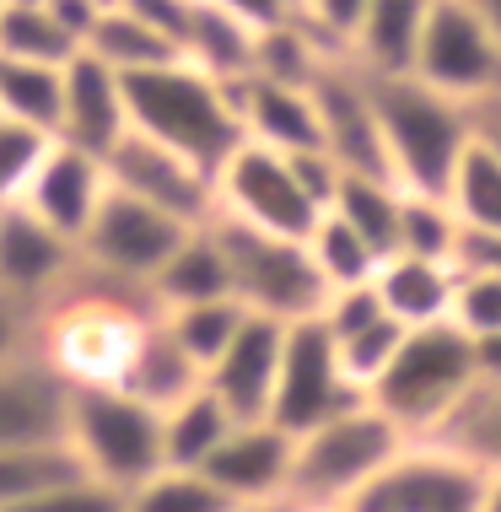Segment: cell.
<instances>
[{
    "mask_svg": "<svg viewBox=\"0 0 501 512\" xmlns=\"http://www.w3.org/2000/svg\"><path fill=\"white\" fill-rule=\"evenodd\" d=\"M367 81H372V108H378L388 178L405 195L448 200L458 162L475 146V108L415 76H367Z\"/></svg>",
    "mask_w": 501,
    "mask_h": 512,
    "instance_id": "1",
    "label": "cell"
},
{
    "mask_svg": "<svg viewBox=\"0 0 501 512\" xmlns=\"http://www.w3.org/2000/svg\"><path fill=\"white\" fill-rule=\"evenodd\" d=\"M124 81V108H130V130L151 135L157 146L178 151L200 173H211L243 146V124L232 87H221L189 60H167L157 71H135Z\"/></svg>",
    "mask_w": 501,
    "mask_h": 512,
    "instance_id": "2",
    "label": "cell"
},
{
    "mask_svg": "<svg viewBox=\"0 0 501 512\" xmlns=\"http://www.w3.org/2000/svg\"><path fill=\"white\" fill-rule=\"evenodd\" d=\"M405 442L410 437L399 432L388 415H378L361 399L356 410H345V415H334V421L313 426V432L291 437L286 496L308 512H345Z\"/></svg>",
    "mask_w": 501,
    "mask_h": 512,
    "instance_id": "3",
    "label": "cell"
},
{
    "mask_svg": "<svg viewBox=\"0 0 501 512\" xmlns=\"http://www.w3.org/2000/svg\"><path fill=\"white\" fill-rule=\"evenodd\" d=\"M469 383H475L469 335L453 324H431V329H410L405 335L394 362L383 367V378L367 389V405L388 415L410 442H426L442 432V421L458 410Z\"/></svg>",
    "mask_w": 501,
    "mask_h": 512,
    "instance_id": "4",
    "label": "cell"
},
{
    "mask_svg": "<svg viewBox=\"0 0 501 512\" xmlns=\"http://www.w3.org/2000/svg\"><path fill=\"white\" fill-rule=\"evenodd\" d=\"M65 442L97 486L130 496L162 464V415L130 399L119 383H81L71 389V426Z\"/></svg>",
    "mask_w": 501,
    "mask_h": 512,
    "instance_id": "5",
    "label": "cell"
},
{
    "mask_svg": "<svg viewBox=\"0 0 501 512\" xmlns=\"http://www.w3.org/2000/svg\"><path fill=\"white\" fill-rule=\"evenodd\" d=\"M211 238L227 259V286L232 302L254 318H270V324H302V318H318L324 308V281H318L308 248L297 238H275V232H254L243 221L211 216Z\"/></svg>",
    "mask_w": 501,
    "mask_h": 512,
    "instance_id": "6",
    "label": "cell"
},
{
    "mask_svg": "<svg viewBox=\"0 0 501 512\" xmlns=\"http://www.w3.org/2000/svg\"><path fill=\"white\" fill-rule=\"evenodd\" d=\"M216 216L302 243L313 232V221L324 216V205L308 195V184H302V173L291 157L243 141L216 168Z\"/></svg>",
    "mask_w": 501,
    "mask_h": 512,
    "instance_id": "7",
    "label": "cell"
},
{
    "mask_svg": "<svg viewBox=\"0 0 501 512\" xmlns=\"http://www.w3.org/2000/svg\"><path fill=\"white\" fill-rule=\"evenodd\" d=\"M189 232L194 227H184V221H173V216L151 211L141 200L119 195V189H108L103 205H97V216H92V227H87V238L76 248H81V265L92 275L151 297L157 270L178 254V243H184Z\"/></svg>",
    "mask_w": 501,
    "mask_h": 512,
    "instance_id": "8",
    "label": "cell"
},
{
    "mask_svg": "<svg viewBox=\"0 0 501 512\" xmlns=\"http://www.w3.org/2000/svg\"><path fill=\"white\" fill-rule=\"evenodd\" d=\"M361 399L367 394L345 378L324 324H318V318L286 324L281 372H275V394H270V426H281L286 437H302V432H313V426L334 421V415L356 410Z\"/></svg>",
    "mask_w": 501,
    "mask_h": 512,
    "instance_id": "9",
    "label": "cell"
},
{
    "mask_svg": "<svg viewBox=\"0 0 501 512\" xmlns=\"http://www.w3.org/2000/svg\"><path fill=\"white\" fill-rule=\"evenodd\" d=\"M410 76L448 92L458 103L480 108L491 92H501V44L491 38V27L475 17L469 0H431Z\"/></svg>",
    "mask_w": 501,
    "mask_h": 512,
    "instance_id": "10",
    "label": "cell"
},
{
    "mask_svg": "<svg viewBox=\"0 0 501 512\" xmlns=\"http://www.w3.org/2000/svg\"><path fill=\"white\" fill-rule=\"evenodd\" d=\"M480 496L485 469L437 442H405L345 512H480Z\"/></svg>",
    "mask_w": 501,
    "mask_h": 512,
    "instance_id": "11",
    "label": "cell"
},
{
    "mask_svg": "<svg viewBox=\"0 0 501 512\" xmlns=\"http://www.w3.org/2000/svg\"><path fill=\"white\" fill-rule=\"evenodd\" d=\"M103 173H108V189H119V195L151 205V211L184 221V227H205L216 216V178L200 173L194 162H184L178 151L157 146L141 130H130L108 151Z\"/></svg>",
    "mask_w": 501,
    "mask_h": 512,
    "instance_id": "12",
    "label": "cell"
},
{
    "mask_svg": "<svg viewBox=\"0 0 501 512\" xmlns=\"http://www.w3.org/2000/svg\"><path fill=\"white\" fill-rule=\"evenodd\" d=\"M318 124H324V151L340 173L356 178H388L383 135H378V108H372V81L356 71L351 60H334L324 76L313 81ZM394 184V178H388Z\"/></svg>",
    "mask_w": 501,
    "mask_h": 512,
    "instance_id": "13",
    "label": "cell"
},
{
    "mask_svg": "<svg viewBox=\"0 0 501 512\" xmlns=\"http://www.w3.org/2000/svg\"><path fill=\"white\" fill-rule=\"evenodd\" d=\"M103 195H108L103 162L87 157V151H76V146H65V141H49V151L38 157V168L27 178L17 205L33 211L44 227H54L60 238L81 243L92 227V216H97V205H103Z\"/></svg>",
    "mask_w": 501,
    "mask_h": 512,
    "instance_id": "14",
    "label": "cell"
},
{
    "mask_svg": "<svg viewBox=\"0 0 501 512\" xmlns=\"http://www.w3.org/2000/svg\"><path fill=\"white\" fill-rule=\"evenodd\" d=\"M76 259L81 248L60 238L54 227H44L33 211H22V205L0 211V292L49 308L60 297V286L76 275Z\"/></svg>",
    "mask_w": 501,
    "mask_h": 512,
    "instance_id": "15",
    "label": "cell"
},
{
    "mask_svg": "<svg viewBox=\"0 0 501 512\" xmlns=\"http://www.w3.org/2000/svg\"><path fill=\"white\" fill-rule=\"evenodd\" d=\"M124 135H130V108H124V81L92 54H76L60 76V130L54 141L87 151L103 162Z\"/></svg>",
    "mask_w": 501,
    "mask_h": 512,
    "instance_id": "16",
    "label": "cell"
},
{
    "mask_svg": "<svg viewBox=\"0 0 501 512\" xmlns=\"http://www.w3.org/2000/svg\"><path fill=\"white\" fill-rule=\"evenodd\" d=\"M71 389L44 356L0 367V448H49L71 426Z\"/></svg>",
    "mask_w": 501,
    "mask_h": 512,
    "instance_id": "17",
    "label": "cell"
},
{
    "mask_svg": "<svg viewBox=\"0 0 501 512\" xmlns=\"http://www.w3.org/2000/svg\"><path fill=\"white\" fill-rule=\"evenodd\" d=\"M281 340H286V324H270V318L248 313L238 340L205 372V389L227 405V415L238 426L270 421V394H275V372H281Z\"/></svg>",
    "mask_w": 501,
    "mask_h": 512,
    "instance_id": "18",
    "label": "cell"
},
{
    "mask_svg": "<svg viewBox=\"0 0 501 512\" xmlns=\"http://www.w3.org/2000/svg\"><path fill=\"white\" fill-rule=\"evenodd\" d=\"M232 103H238L243 141H254L264 151H281V157L324 151V124H318L313 87H281V81L248 76V81L232 87ZM324 157H329V151H324Z\"/></svg>",
    "mask_w": 501,
    "mask_h": 512,
    "instance_id": "19",
    "label": "cell"
},
{
    "mask_svg": "<svg viewBox=\"0 0 501 512\" xmlns=\"http://www.w3.org/2000/svg\"><path fill=\"white\" fill-rule=\"evenodd\" d=\"M200 475L227 502H275V496H286V480H291V437L270 421L232 426Z\"/></svg>",
    "mask_w": 501,
    "mask_h": 512,
    "instance_id": "20",
    "label": "cell"
},
{
    "mask_svg": "<svg viewBox=\"0 0 501 512\" xmlns=\"http://www.w3.org/2000/svg\"><path fill=\"white\" fill-rule=\"evenodd\" d=\"M372 286H378V302H383V313L394 318V324L431 329V324H448L458 270L442 265V259L394 254V259H383V265H378Z\"/></svg>",
    "mask_w": 501,
    "mask_h": 512,
    "instance_id": "21",
    "label": "cell"
},
{
    "mask_svg": "<svg viewBox=\"0 0 501 512\" xmlns=\"http://www.w3.org/2000/svg\"><path fill=\"white\" fill-rule=\"evenodd\" d=\"M426 11H431V0H372L351 33L345 60L367 76H410Z\"/></svg>",
    "mask_w": 501,
    "mask_h": 512,
    "instance_id": "22",
    "label": "cell"
},
{
    "mask_svg": "<svg viewBox=\"0 0 501 512\" xmlns=\"http://www.w3.org/2000/svg\"><path fill=\"white\" fill-rule=\"evenodd\" d=\"M200 383H205L200 367L184 356V345L167 335L162 318H151L141 335H135V351H130V362H124V372H119V389L130 399H141V405H151L157 415L173 410L178 399H189Z\"/></svg>",
    "mask_w": 501,
    "mask_h": 512,
    "instance_id": "23",
    "label": "cell"
},
{
    "mask_svg": "<svg viewBox=\"0 0 501 512\" xmlns=\"http://www.w3.org/2000/svg\"><path fill=\"white\" fill-rule=\"evenodd\" d=\"M254 54H259V33H254V27H243L238 17H227V11L211 6V0H194L178 60H189L194 71H205L211 81H221V87H238V81L254 76Z\"/></svg>",
    "mask_w": 501,
    "mask_h": 512,
    "instance_id": "24",
    "label": "cell"
},
{
    "mask_svg": "<svg viewBox=\"0 0 501 512\" xmlns=\"http://www.w3.org/2000/svg\"><path fill=\"white\" fill-rule=\"evenodd\" d=\"M221 297H232V286H227V259H221V248H216V238H211V221H205V227H194L189 238L178 243V254L157 270V281H151V308H157V313H173V308L221 302Z\"/></svg>",
    "mask_w": 501,
    "mask_h": 512,
    "instance_id": "25",
    "label": "cell"
},
{
    "mask_svg": "<svg viewBox=\"0 0 501 512\" xmlns=\"http://www.w3.org/2000/svg\"><path fill=\"white\" fill-rule=\"evenodd\" d=\"M329 211L372 248L378 265L399 254V216H405V189H399V184H388V178L340 173V189H334Z\"/></svg>",
    "mask_w": 501,
    "mask_h": 512,
    "instance_id": "26",
    "label": "cell"
},
{
    "mask_svg": "<svg viewBox=\"0 0 501 512\" xmlns=\"http://www.w3.org/2000/svg\"><path fill=\"white\" fill-rule=\"evenodd\" d=\"M426 442L469 459L475 469H485V475H501V378L469 383V394L458 399V410L442 421V432L426 437Z\"/></svg>",
    "mask_w": 501,
    "mask_h": 512,
    "instance_id": "27",
    "label": "cell"
},
{
    "mask_svg": "<svg viewBox=\"0 0 501 512\" xmlns=\"http://www.w3.org/2000/svg\"><path fill=\"white\" fill-rule=\"evenodd\" d=\"M232 426L238 421L227 415V405L200 383L189 399H178L173 410H162V464L167 469H205L211 453L227 442Z\"/></svg>",
    "mask_w": 501,
    "mask_h": 512,
    "instance_id": "28",
    "label": "cell"
},
{
    "mask_svg": "<svg viewBox=\"0 0 501 512\" xmlns=\"http://www.w3.org/2000/svg\"><path fill=\"white\" fill-rule=\"evenodd\" d=\"M81 54H92V60H103L114 76H135V71H157V65L167 60H178V49L167 44V38H157L141 17H130V11L119 6V0H108L103 6V17L92 22V38H87V49Z\"/></svg>",
    "mask_w": 501,
    "mask_h": 512,
    "instance_id": "29",
    "label": "cell"
},
{
    "mask_svg": "<svg viewBox=\"0 0 501 512\" xmlns=\"http://www.w3.org/2000/svg\"><path fill=\"white\" fill-rule=\"evenodd\" d=\"M60 76L65 71H54V65L0 54V119H17L54 141V130H60Z\"/></svg>",
    "mask_w": 501,
    "mask_h": 512,
    "instance_id": "30",
    "label": "cell"
},
{
    "mask_svg": "<svg viewBox=\"0 0 501 512\" xmlns=\"http://www.w3.org/2000/svg\"><path fill=\"white\" fill-rule=\"evenodd\" d=\"M87 469L71 453V442H49V448H0V512L33 502L54 486H71Z\"/></svg>",
    "mask_w": 501,
    "mask_h": 512,
    "instance_id": "31",
    "label": "cell"
},
{
    "mask_svg": "<svg viewBox=\"0 0 501 512\" xmlns=\"http://www.w3.org/2000/svg\"><path fill=\"white\" fill-rule=\"evenodd\" d=\"M302 248H308V259H313L318 281H324V292H351V286H367L372 275H378L372 248L361 243L334 211H324L313 221V232L302 238Z\"/></svg>",
    "mask_w": 501,
    "mask_h": 512,
    "instance_id": "32",
    "label": "cell"
},
{
    "mask_svg": "<svg viewBox=\"0 0 501 512\" xmlns=\"http://www.w3.org/2000/svg\"><path fill=\"white\" fill-rule=\"evenodd\" d=\"M448 205H453L458 227L501 232V151H491L480 135L464 151V162H458V173L448 184Z\"/></svg>",
    "mask_w": 501,
    "mask_h": 512,
    "instance_id": "33",
    "label": "cell"
},
{
    "mask_svg": "<svg viewBox=\"0 0 501 512\" xmlns=\"http://www.w3.org/2000/svg\"><path fill=\"white\" fill-rule=\"evenodd\" d=\"M0 54L65 71V65L81 54V44L65 33L60 17H54L49 0H44V6H6V11H0Z\"/></svg>",
    "mask_w": 501,
    "mask_h": 512,
    "instance_id": "34",
    "label": "cell"
},
{
    "mask_svg": "<svg viewBox=\"0 0 501 512\" xmlns=\"http://www.w3.org/2000/svg\"><path fill=\"white\" fill-rule=\"evenodd\" d=\"M157 318L167 324V335L184 345V356L200 367V378H205V372L216 367V356L238 340L248 313L232 297H221V302H194V308H173V313H157Z\"/></svg>",
    "mask_w": 501,
    "mask_h": 512,
    "instance_id": "35",
    "label": "cell"
},
{
    "mask_svg": "<svg viewBox=\"0 0 501 512\" xmlns=\"http://www.w3.org/2000/svg\"><path fill=\"white\" fill-rule=\"evenodd\" d=\"M232 502L221 496L200 469H157L124 496V512H227Z\"/></svg>",
    "mask_w": 501,
    "mask_h": 512,
    "instance_id": "36",
    "label": "cell"
},
{
    "mask_svg": "<svg viewBox=\"0 0 501 512\" xmlns=\"http://www.w3.org/2000/svg\"><path fill=\"white\" fill-rule=\"evenodd\" d=\"M453 248H458L453 205L437 200V195H405V216H399V254L453 265Z\"/></svg>",
    "mask_w": 501,
    "mask_h": 512,
    "instance_id": "37",
    "label": "cell"
},
{
    "mask_svg": "<svg viewBox=\"0 0 501 512\" xmlns=\"http://www.w3.org/2000/svg\"><path fill=\"white\" fill-rule=\"evenodd\" d=\"M410 329L405 324H394V318H372L367 329H356V335H345V340H334V356H340V367H345V378L356 383L361 394L372 389V383L383 378V367L394 362V351L405 345Z\"/></svg>",
    "mask_w": 501,
    "mask_h": 512,
    "instance_id": "38",
    "label": "cell"
},
{
    "mask_svg": "<svg viewBox=\"0 0 501 512\" xmlns=\"http://www.w3.org/2000/svg\"><path fill=\"white\" fill-rule=\"evenodd\" d=\"M448 324L464 329L469 340L501 335V275H458Z\"/></svg>",
    "mask_w": 501,
    "mask_h": 512,
    "instance_id": "39",
    "label": "cell"
},
{
    "mask_svg": "<svg viewBox=\"0 0 501 512\" xmlns=\"http://www.w3.org/2000/svg\"><path fill=\"white\" fill-rule=\"evenodd\" d=\"M44 151H49V135L27 130L17 119H0V211L22 200V189H27V178H33Z\"/></svg>",
    "mask_w": 501,
    "mask_h": 512,
    "instance_id": "40",
    "label": "cell"
},
{
    "mask_svg": "<svg viewBox=\"0 0 501 512\" xmlns=\"http://www.w3.org/2000/svg\"><path fill=\"white\" fill-rule=\"evenodd\" d=\"M38 329H44V308H38V302L0 292V367L33 356L38 351Z\"/></svg>",
    "mask_w": 501,
    "mask_h": 512,
    "instance_id": "41",
    "label": "cell"
},
{
    "mask_svg": "<svg viewBox=\"0 0 501 512\" xmlns=\"http://www.w3.org/2000/svg\"><path fill=\"white\" fill-rule=\"evenodd\" d=\"M11 512H124V496L97 486L92 475H81V480H71V486H54L44 496H33V502L11 507Z\"/></svg>",
    "mask_w": 501,
    "mask_h": 512,
    "instance_id": "42",
    "label": "cell"
},
{
    "mask_svg": "<svg viewBox=\"0 0 501 512\" xmlns=\"http://www.w3.org/2000/svg\"><path fill=\"white\" fill-rule=\"evenodd\" d=\"M372 0H297V17L313 27L318 38H324L329 49H351V33L361 22V11H367Z\"/></svg>",
    "mask_w": 501,
    "mask_h": 512,
    "instance_id": "43",
    "label": "cell"
},
{
    "mask_svg": "<svg viewBox=\"0 0 501 512\" xmlns=\"http://www.w3.org/2000/svg\"><path fill=\"white\" fill-rule=\"evenodd\" d=\"M130 17H141L157 38H167L173 49H184V33H189V11L194 0H119Z\"/></svg>",
    "mask_w": 501,
    "mask_h": 512,
    "instance_id": "44",
    "label": "cell"
},
{
    "mask_svg": "<svg viewBox=\"0 0 501 512\" xmlns=\"http://www.w3.org/2000/svg\"><path fill=\"white\" fill-rule=\"evenodd\" d=\"M453 270H458V275H501V232H475V227H458Z\"/></svg>",
    "mask_w": 501,
    "mask_h": 512,
    "instance_id": "45",
    "label": "cell"
},
{
    "mask_svg": "<svg viewBox=\"0 0 501 512\" xmlns=\"http://www.w3.org/2000/svg\"><path fill=\"white\" fill-rule=\"evenodd\" d=\"M211 6H221L227 17H238L254 33H270V27H286L297 17V0H211Z\"/></svg>",
    "mask_w": 501,
    "mask_h": 512,
    "instance_id": "46",
    "label": "cell"
},
{
    "mask_svg": "<svg viewBox=\"0 0 501 512\" xmlns=\"http://www.w3.org/2000/svg\"><path fill=\"white\" fill-rule=\"evenodd\" d=\"M469 351H475V378H501V335L469 340Z\"/></svg>",
    "mask_w": 501,
    "mask_h": 512,
    "instance_id": "47",
    "label": "cell"
},
{
    "mask_svg": "<svg viewBox=\"0 0 501 512\" xmlns=\"http://www.w3.org/2000/svg\"><path fill=\"white\" fill-rule=\"evenodd\" d=\"M227 512H308V507H297L291 496H275V502H232Z\"/></svg>",
    "mask_w": 501,
    "mask_h": 512,
    "instance_id": "48",
    "label": "cell"
},
{
    "mask_svg": "<svg viewBox=\"0 0 501 512\" xmlns=\"http://www.w3.org/2000/svg\"><path fill=\"white\" fill-rule=\"evenodd\" d=\"M469 6H475V17L491 27V38L501 44V0H469Z\"/></svg>",
    "mask_w": 501,
    "mask_h": 512,
    "instance_id": "49",
    "label": "cell"
},
{
    "mask_svg": "<svg viewBox=\"0 0 501 512\" xmlns=\"http://www.w3.org/2000/svg\"><path fill=\"white\" fill-rule=\"evenodd\" d=\"M480 512H501V475H485V496H480Z\"/></svg>",
    "mask_w": 501,
    "mask_h": 512,
    "instance_id": "50",
    "label": "cell"
},
{
    "mask_svg": "<svg viewBox=\"0 0 501 512\" xmlns=\"http://www.w3.org/2000/svg\"><path fill=\"white\" fill-rule=\"evenodd\" d=\"M0 6H44V0H0Z\"/></svg>",
    "mask_w": 501,
    "mask_h": 512,
    "instance_id": "51",
    "label": "cell"
},
{
    "mask_svg": "<svg viewBox=\"0 0 501 512\" xmlns=\"http://www.w3.org/2000/svg\"><path fill=\"white\" fill-rule=\"evenodd\" d=\"M0 11H6V6H0Z\"/></svg>",
    "mask_w": 501,
    "mask_h": 512,
    "instance_id": "52",
    "label": "cell"
},
{
    "mask_svg": "<svg viewBox=\"0 0 501 512\" xmlns=\"http://www.w3.org/2000/svg\"><path fill=\"white\" fill-rule=\"evenodd\" d=\"M103 6H108V0H103Z\"/></svg>",
    "mask_w": 501,
    "mask_h": 512,
    "instance_id": "53",
    "label": "cell"
}]
</instances>
